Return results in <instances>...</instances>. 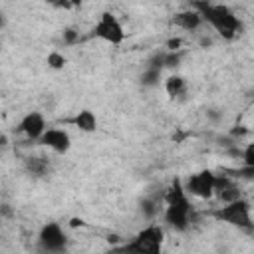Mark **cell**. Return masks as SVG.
Wrapping results in <instances>:
<instances>
[{
  "mask_svg": "<svg viewBox=\"0 0 254 254\" xmlns=\"http://www.w3.org/2000/svg\"><path fill=\"white\" fill-rule=\"evenodd\" d=\"M163 200H165V210H163L165 224L179 232L187 230L192 222V202L181 179H175L171 183V187L165 190Z\"/></svg>",
  "mask_w": 254,
  "mask_h": 254,
  "instance_id": "1",
  "label": "cell"
},
{
  "mask_svg": "<svg viewBox=\"0 0 254 254\" xmlns=\"http://www.w3.org/2000/svg\"><path fill=\"white\" fill-rule=\"evenodd\" d=\"M192 8L200 14L202 22L208 24L214 32H218L224 40H234L242 30V24H240L238 16L224 4H212V2H206V0H194Z\"/></svg>",
  "mask_w": 254,
  "mask_h": 254,
  "instance_id": "2",
  "label": "cell"
},
{
  "mask_svg": "<svg viewBox=\"0 0 254 254\" xmlns=\"http://www.w3.org/2000/svg\"><path fill=\"white\" fill-rule=\"evenodd\" d=\"M250 202L246 198H234L230 202H222V206H218L216 210H212L210 214L218 220V222H226L230 226H238L242 230H252L254 222H252V212H250Z\"/></svg>",
  "mask_w": 254,
  "mask_h": 254,
  "instance_id": "3",
  "label": "cell"
},
{
  "mask_svg": "<svg viewBox=\"0 0 254 254\" xmlns=\"http://www.w3.org/2000/svg\"><path fill=\"white\" fill-rule=\"evenodd\" d=\"M165 242V230L159 224H149L143 230H139L125 246V252H135V254H159Z\"/></svg>",
  "mask_w": 254,
  "mask_h": 254,
  "instance_id": "4",
  "label": "cell"
},
{
  "mask_svg": "<svg viewBox=\"0 0 254 254\" xmlns=\"http://www.w3.org/2000/svg\"><path fill=\"white\" fill-rule=\"evenodd\" d=\"M91 36L99 38L111 46H121L125 40V30L113 12H101L97 22L91 28Z\"/></svg>",
  "mask_w": 254,
  "mask_h": 254,
  "instance_id": "5",
  "label": "cell"
},
{
  "mask_svg": "<svg viewBox=\"0 0 254 254\" xmlns=\"http://www.w3.org/2000/svg\"><path fill=\"white\" fill-rule=\"evenodd\" d=\"M183 187L189 192V196L212 198V194H214V173L210 169L196 171V173L189 175V179L183 183Z\"/></svg>",
  "mask_w": 254,
  "mask_h": 254,
  "instance_id": "6",
  "label": "cell"
},
{
  "mask_svg": "<svg viewBox=\"0 0 254 254\" xmlns=\"http://www.w3.org/2000/svg\"><path fill=\"white\" fill-rule=\"evenodd\" d=\"M38 244L44 252H64L67 248V234L64 232L62 224L48 222L38 234Z\"/></svg>",
  "mask_w": 254,
  "mask_h": 254,
  "instance_id": "7",
  "label": "cell"
},
{
  "mask_svg": "<svg viewBox=\"0 0 254 254\" xmlns=\"http://www.w3.org/2000/svg\"><path fill=\"white\" fill-rule=\"evenodd\" d=\"M38 143L44 145V147H48V149H52L58 155H64L71 147V137L62 127H46V131L42 133V137L38 139Z\"/></svg>",
  "mask_w": 254,
  "mask_h": 254,
  "instance_id": "8",
  "label": "cell"
},
{
  "mask_svg": "<svg viewBox=\"0 0 254 254\" xmlns=\"http://www.w3.org/2000/svg\"><path fill=\"white\" fill-rule=\"evenodd\" d=\"M46 117L40 113V111H30V113H26L22 119H20V123H18V131L28 139V141H36L38 143V139L42 137V133L46 131Z\"/></svg>",
  "mask_w": 254,
  "mask_h": 254,
  "instance_id": "9",
  "label": "cell"
},
{
  "mask_svg": "<svg viewBox=\"0 0 254 254\" xmlns=\"http://www.w3.org/2000/svg\"><path fill=\"white\" fill-rule=\"evenodd\" d=\"M212 196H216L220 202H230L234 198H240L242 192H240V187L236 183V177L214 173V194Z\"/></svg>",
  "mask_w": 254,
  "mask_h": 254,
  "instance_id": "10",
  "label": "cell"
},
{
  "mask_svg": "<svg viewBox=\"0 0 254 254\" xmlns=\"http://www.w3.org/2000/svg\"><path fill=\"white\" fill-rule=\"evenodd\" d=\"M177 28H181V30H187V32H192V30H198L204 22H202V18H200V14L194 10V8H189V10H181V12H177L175 16H173V20H171Z\"/></svg>",
  "mask_w": 254,
  "mask_h": 254,
  "instance_id": "11",
  "label": "cell"
},
{
  "mask_svg": "<svg viewBox=\"0 0 254 254\" xmlns=\"http://www.w3.org/2000/svg\"><path fill=\"white\" fill-rule=\"evenodd\" d=\"M64 123H65V125H71V127H75V129H79V131H85V133H91V131L97 129V117H95V113L89 111V109L77 111L73 117L65 119Z\"/></svg>",
  "mask_w": 254,
  "mask_h": 254,
  "instance_id": "12",
  "label": "cell"
},
{
  "mask_svg": "<svg viewBox=\"0 0 254 254\" xmlns=\"http://www.w3.org/2000/svg\"><path fill=\"white\" fill-rule=\"evenodd\" d=\"M24 167L34 177H46L50 173V159L46 155H32L26 159Z\"/></svg>",
  "mask_w": 254,
  "mask_h": 254,
  "instance_id": "13",
  "label": "cell"
},
{
  "mask_svg": "<svg viewBox=\"0 0 254 254\" xmlns=\"http://www.w3.org/2000/svg\"><path fill=\"white\" fill-rule=\"evenodd\" d=\"M165 91L173 99L183 97L187 93V81H185V77H181V75H169L165 79Z\"/></svg>",
  "mask_w": 254,
  "mask_h": 254,
  "instance_id": "14",
  "label": "cell"
},
{
  "mask_svg": "<svg viewBox=\"0 0 254 254\" xmlns=\"http://www.w3.org/2000/svg\"><path fill=\"white\" fill-rule=\"evenodd\" d=\"M161 69H155V67H149L145 65L143 73H141V85L143 87H157L161 83Z\"/></svg>",
  "mask_w": 254,
  "mask_h": 254,
  "instance_id": "15",
  "label": "cell"
},
{
  "mask_svg": "<svg viewBox=\"0 0 254 254\" xmlns=\"http://www.w3.org/2000/svg\"><path fill=\"white\" fill-rule=\"evenodd\" d=\"M159 210H161V200H159V198H155V196H145V198L141 200V212H143V216L155 218V216L159 214Z\"/></svg>",
  "mask_w": 254,
  "mask_h": 254,
  "instance_id": "16",
  "label": "cell"
},
{
  "mask_svg": "<svg viewBox=\"0 0 254 254\" xmlns=\"http://www.w3.org/2000/svg\"><path fill=\"white\" fill-rule=\"evenodd\" d=\"M65 64H67V60H65L64 54H60V52H50L48 54V65L52 69H64Z\"/></svg>",
  "mask_w": 254,
  "mask_h": 254,
  "instance_id": "17",
  "label": "cell"
},
{
  "mask_svg": "<svg viewBox=\"0 0 254 254\" xmlns=\"http://www.w3.org/2000/svg\"><path fill=\"white\" fill-rule=\"evenodd\" d=\"M62 40H64V44L73 46V44H77V42H79V32H77V30H73V28H65V30H64V34H62Z\"/></svg>",
  "mask_w": 254,
  "mask_h": 254,
  "instance_id": "18",
  "label": "cell"
},
{
  "mask_svg": "<svg viewBox=\"0 0 254 254\" xmlns=\"http://www.w3.org/2000/svg\"><path fill=\"white\" fill-rule=\"evenodd\" d=\"M242 157H244V165H254V161H252V159H254V145H252V143L246 145Z\"/></svg>",
  "mask_w": 254,
  "mask_h": 254,
  "instance_id": "19",
  "label": "cell"
},
{
  "mask_svg": "<svg viewBox=\"0 0 254 254\" xmlns=\"http://www.w3.org/2000/svg\"><path fill=\"white\" fill-rule=\"evenodd\" d=\"M44 2H48L54 8H64V10L71 8V0H44Z\"/></svg>",
  "mask_w": 254,
  "mask_h": 254,
  "instance_id": "20",
  "label": "cell"
},
{
  "mask_svg": "<svg viewBox=\"0 0 254 254\" xmlns=\"http://www.w3.org/2000/svg\"><path fill=\"white\" fill-rule=\"evenodd\" d=\"M181 46H183V40L181 38H171L167 42V50L169 52H177V50H181Z\"/></svg>",
  "mask_w": 254,
  "mask_h": 254,
  "instance_id": "21",
  "label": "cell"
},
{
  "mask_svg": "<svg viewBox=\"0 0 254 254\" xmlns=\"http://www.w3.org/2000/svg\"><path fill=\"white\" fill-rule=\"evenodd\" d=\"M6 26V16H4V12H0V30Z\"/></svg>",
  "mask_w": 254,
  "mask_h": 254,
  "instance_id": "22",
  "label": "cell"
}]
</instances>
